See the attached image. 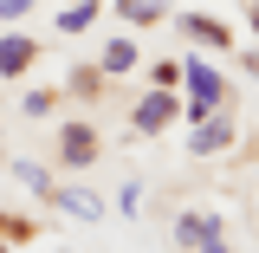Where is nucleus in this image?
I'll list each match as a JSON object with an SVG mask.
<instances>
[{"instance_id": "nucleus-1", "label": "nucleus", "mask_w": 259, "mask_h": 253, "mask_svg": "<svg viewBox=\"0 0 259 253\" xmlns=\"http://www.w3.org/2000/svg\"><path fill=\"white\" fill-rule=\"evenodd\" d=\"M182 85H188V117L221 111V97H227V78H221L207 59H182Z\"/></svg>"}, {"instance_id": "nucleus-11", "label": "nucleus", "mask_w": 259, "mask_h": 253, "mask_svg": "<svg viewBox=\"0 0 259 253\" xmlns=\"http://www.w3.org/2000/svg\"><path fill=\"white\" fill-rule=\"evenodd\" d=\"M201 253H233L227 247V227H221V214H207V227H201V240H194Z\"/></svg>"}, {"instance_id": "nucleus-14", "label": "nucleus", "mask_w": 259, "mask_h": 253, "mask_svg": "<svg viewBox=\"0 0 259 253\" xmlns=\"http://www.w3.org/2000/svg\"><path fill=\"white\" fill-rule=\"evenodd\" d=\"M20 111H26V117H46V111H52V91H26V97H20Z\"/></svg>"}, {"instance_id": "nucleus-4", "label": "nucleus", "mask_w": 259, "mask_h": 253, "mask_svg": "<svg viewBox=\"0 0 259 253\" xmlns=\"http://www.w3.org/2000/svg\"><path fill=\"white\" fill-rule=\"evenodd\" d=\"M59 162H71V169L97 162V130H91V124H65V130H59Z\"/></svg>"}, {"instance_id": "nucleus-2", "label": "nucleus", "mask_w": 259, "mask_h": 253, "mask_svg": "<svg viewBox=\"0 0 259 253\" xmlns=\"http://www.w3.org/2000/svg\"><path fill=\"white\" fill-rule=\"evenodd\" d=\"M175 111H182V97L168 91V85H156V91H143L136 97V111H130V130L136 136H156V130L175 124Z\"/></svg>"}, {"instance_id": "nucleus-7", "label": "nucleus", "mask_w": 259, "mask_h": 253, "mask_svg": "<svg viewBox=\"0 0 259 253\" xmlns=\"http://www.w3.org/2000/svg\"><path fill=\"white\" fill-rule=\"evenodd\" d=\"M182 39H194V46H233V32L221 20H207V13H182Z\"/></svg>"}, {"instance_id": "nucleus-6", "label": "nucleus", "mask_w": 259, "mask_h": 253, "mask_svg": "<svg viewBox=\"0 0 259 253\" xmlns=\"http://www.w3.org/2000/svg\"><path fill=\"white\" fill-rule=\"evenodd\" d=\"M52 201H59V208L71 214V221H84V227H91V221H104V201H97L91 189H59Z\"/></svg>"}, {"instance_id": "nucleus-13", "label": "nucleus", "mask_w": 259, "mask_h": 253, "mask_svg": "<svg viewBox=\"0 0 259 253\" xmlns=\"http://www.w3.org/2000/svg\"><path fill=\"white\" fill-rule=\"evenodd\" d=\"M201 227H207V214H175V240L194 247V240H201Z\"/></svg>"}, {"instance_id": "nucleus-12", "label": "nucleus", "mask_w": 259, "mask_h": 253, "mask_svg": "<svg viewBox=\"0 0 259 253\" xmlns=\"http://www.w3.org/2000/svg\"><path fill=\"white\" fill-rule=\"evenodd\" d=\"M13 175H20V182H26V189H52V175H46V169H39V162H26V156H13Z\"/></svg>"}, {"instance_id": "nucleus-5", "label": "nucleus", "mask_w": 259, "mask_h": 253, "mask_svg": "<svg viewBox=\"0 0 259 253\" xmlns=\"http://www.w3.org/2000/svg\"><path fill=\"white\" fill-rule=\"evenodd\" d=\"M32 52H39V46H32L26 32H0V78H20L32 65Z\"/></svg>"}, {"instance_id": "nucleus-17", "label": "nucleus", "mask_w": 259, "mask_h": 253, "mask_svg": "<svg viewBox=\"0 0 259 253\" xmlns=\"http://www.w3.org/2000/svg\"><path fill=\"white\" fill-rule=\"evenodd\" d=\"M253 32H259V7H253Z\"/></svg>"}, {"instance_id": "nucleus-16", "label": "nucleus", "mask_w": 259, "mask_h": 253, "mask_svg": "<svg viewBox=\"0 0 259 253\" xmlns=\"http://www.w3.org/2000/svg\"><path fill=\"white\" fill-rule=\"evenodd\" d=\"M20 13H32V0H0V20H20Z\"/></svg>"}, {"instance_id": "nucleus-9", "label": "nucleus", "mask_w": 259, "mask_h": 253, "mask_svg": "<svg viewBox=\"0 0 259 253\" xmlns=\"http://www.w3.org/2000/svg\"><path fill=\"white\" fill-rule=\"evenodd\" d=\"M117 13L130 26H156V20H168V0H117Z\"/></svg>"}, {"instance_id": "nucleus-3", "label": "nucleus", "mask_w": 259, "mask_h": 253, "mask_svg": "<svg viewBox=\"0 0 259 253\" xmlns=\"http://www.w3.org/2000/svg\"><path fill=\"white\" fill-rule=\"evenodd\" d=\"M233 136H240L233 111H207V117H194V130H188V150H194V156H221Z\"/></svg>"}, {"instance_id": "nucleus-15", "label": "nucleus", "mask_w": 259, "mask_h": 253, "mask_svg": "<svg viewBox=\"0 0 259 253\" xmlns=\"http://www.w3.org/2000/svg\"><path fill=\"white\" fill-rule=\"evenodd\" d=\"M117 208L136 214V208H143V182H123V189H117Z\"/></svg>"}, {"instance_id": "nucleus-8", "label": "nucleus", "mask_w": 259, "mask_h": 253, "mask_svg": "<svg viewBox=\"0 0 259 253\" xmlns=\"http://www.w3.org/2000/svg\"><path fill=\"white\" fill-rule=\"evenodd\" d=\"M136 59H143V52H136L130 39H117V46H104V59H97V71H104V78H123V71H136Z\"/></svg>"}, {"instance_id": "nucleus-10", "label": "nucleus", "mask_w": 259, "mask_h": 253, "mask_svg": "<svg viewBox=\"0 0 259 253\" xmlns=\"http://www.w3.org/2000/svg\"><path fill=\"white\" fill-rule=\"evenodd\" d=\"M91 20H97V0H78V7H65V13H59V32H84Z\"/></svg>"}]
</instances>
